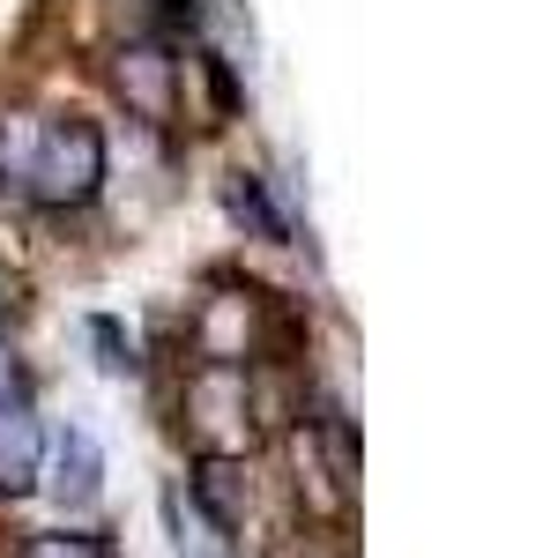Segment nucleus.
<instances>
[{"label":"nucleus","mask_w":543,"mask_h":558,"mask_svg":"<svg viewBox=\"0 0 543 558\" xmlns=\"http://www.w3.org/2000/svg\"><path fill=\"white\" fill-rule=\"evenodd\" d=\"M23 395H31V373H23V350H15V343H0V410H8V402H23Z\"/></svg>","instance_id":"12"},{"label":"nucleus","mask_w":543,"mask_h":558,"mask_svg":"<svg viewBox=\"0 0 543 558\" xmlns=\"http://www.w3.org/2000/svg\"><path fill=\"white\" fill-rule=\"evenodd\" d=\"M112 89H120V105L134 120L171 128L179 120V52L165 38H126L112 52Z\"/></svg>","instance_id":"4"},{"label":"nucleus","mask_w":543,"mask_h":558,"mask_svg":"<svg viewBox=\"0 0 543 558\" xmlns=\"http://www.w3.org/2000/svg\"><path fill=\"white\" fill-rule=\"evenodd\" d=\"M89 336H97V350H105V357H97L105 373H134V365H142V357H134V343L120 336V320H89Z\"/></svg>","instance_id":"11"},{"label":"nucleus","mask_w":543,"mask_h":558,"mask_svg":"<svg viewBox=\"0 0 543 558\" xmlns=\"http://www.w3.org/2000/svg\"><path fill=\"white\" fill-rule=\"evenodd\" d=\"M224 209L239 216V223H253L261 239H283V216H276V202H268V179L231 172V179H224Z\"/></svg>","instance_id":"9"},{"label":"nucleus","mask_w":543,"mask_h":558,"mask_svg":"<svg viewBox=\"0 0 543 558\" xmlns=\"http://www.w3.org/2000/svg\"><path fill=\"white\" fill-rule=\"evenodd\" d=\"M15 558H112V544L97 529H38V536H23Z\"/></svg>","instance_id":"10"},{"label":"nucleus","mask_w":543,"mask_h":558,"mask_svg":"<svg viewBox=\"0 0 543 558\" xmlns=\"http://www.w3.org/2000/svg\"><path fill=\"white\" fill-rule=\"evenodd\" d=\"M8 299H15V276H8V268H0V313H8Z\"/></svg>","instance_id":"13"},{"label":"nucleus","mask_w":543,"mask_h":558,"mask_svg":"<svg viewBox=\"0 0 543 558\" xmlns=\"http://www.w3.org/2000/svg\"><path fill=\"white\" fill-rule=\"evenodd\" d=\"M194 514L209 521L216 536H239L253 514V484H246V462H224V454H202V470H194Z\"/></svg>","instance_id":"6"},{"label":"nucleus","mask_w":543,"mask_h":558,"mask_svg":"<svg viewBox=\"0 0 543 558\" xmlns=\"http://www.w3.org/2000/svg\"><path fill=\"white\" fill-rule=\"evenodd\" d=\"M186 343H194V365H261V357L283 350V313H276V299L261 283L216 276L209 291L194 299Z\"/></svg>","instance_id":"2"},{"label":"nucleus","mask_w":543,"mask_h":558,"mask_svg":"<svg viewBox=\"0 0 543 558\" xmlns=\"http://www.w3.org/2000/svg\"><path fill=\"white\" fill-rule=\"evenodd\" d=\"M45 439H52V432L38 425L31 395L0 410V499H23V492H38V476H45Z\"/></svg>","instance_id":"5"},{"label":"nucleus","mask_w":543,"mask_h":558,"mask_svg":"<svg viewBox=\"0 0 543 558\" xmlns=\"http://www.w3.org/2000/svg\"><path fill=\"white\" fill-rule=\"evenodd\" d=\"M291 470H298V499H305L321 521H335L342 507H350V476L328 462V447L313 439V425H305V417L291 425Z\"/></svg>","instance_id":"8"},{"label":"nucleus","mask_w":543,"mask_h":558,"mask_svg":"<svg viewBox=\"0 0 543 558\" xmlns=\"http://www.w3.org/2000/svg\"><path fill=\"white\" fill-rule=\"evenodd\" d=\"M0 186H15L38 209H89L105 186V134L83 112H60L38 128L0 120Z\"/></svg>","instance_id":"1"},{"label":"nucleus","mask_w":543,"mask_h":558,"mask_svg":"<svg viewBox=\"0 0 543 558\" xmlns=\"http://www.w3.org/2000/svg\"><path fill=\"white\" fill-rule=\"evenodd\" d=\"M45 470L38 484H52V499L60 507H89L97 492H105V454H97V439H89L83 425H68L60 439H45Z\"/></svg>","instance_id":"7"},{"label":"nucleus","mask_w":543,"mask_h":558,"mask_svg":"<svg viewBox=\"0 0 543 558\" xmlns=\"http://www.w3.org/2000/svg\"><path fill=\"white\" fill-rule=\"evenodd\" d=\"M179 425L194 439V454H224L246 462L261 425H253V395H246V365H194L179 387Z\"/></svg>","instance_id":"3"}]
</instances>
